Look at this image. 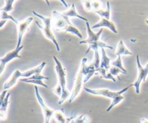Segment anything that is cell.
<instances>
[{
  "label": "cell",
  "instance_id": "cell-22",
  "mask_svg": "<svg viewBox=\"0 0 148 123\" xmlns=\"http://www.w3.org/2000/svg\"><path fill=\"white\" fill-rule=\"evenodd\" d=\"M96 14L101 16V18H106L110 20V17H111V5H110L109 1H107L106 8L105 10L102 9V10H98V11L95 12Z\"/></svg>",
  "mask_w": 148,
  "mask_h": 123
},
{
  "label": "cell",
  "instance_id": "cell-13",
  "mask_svg": "<svg viewBox=\"0 0 148 123\" xmlns=\"http://www.w3.org/2000/svg\"><path fill=\"white\" fill-rule=\"evenodd\" d=\"M108 27L112 32H114V33H118V30H117L115 24L113 23L111 20H108V19L106 18H101V21L99 23H96L95 25H94L93 26L91 27V28L92 29H96L98 27Z\"/></svg>",
  "mask_w": 148,
  "mask_h": 123
},
{
  "label": "cell",
  "instance_id": "cell-12",
  "mask_svg": "<svg viewBox=\"0 0 148 123\" xmlns=\"http://www.w3.org/2000/svg\"><path fill=\"white\" fill-rule=\"evenodd\" d=\"M86 27H87V31H88V38L85 39V40H82L79 41V43L82 44V43H86V44H90V43H95V42L98 41H100V37H101V35L103 32V28H101L98 33H95L92 31V28H91L89 22H86Z\"/></svg>",
  "mask_w": 148,
  "mask_h": 123
},
{
  "label": "cell",
  "instance_id": "cell-6",
  "mask_svg": "<svg viewBox=\"0 0 148 123\" xmlns=\"http://www.w3.org/2000/svg\"><path fill=\"white\" fill-rule=\"evenodd\" d=\"M136 58H137V69H138V77H137V80L132 84V87L135 88L136 93L139 94L140 93V89L141 82H145L146 79H147V76L148 75V62L146 64L145 66L143 67L140 63V56L137 55Z\"/></svg>",
  "mask_w": 148,
  "mask_h": 123
},
{
  "label": "cell",
  "instance_id": "cell-35",
  "mask_svg": "<svg viewBox=\"0 0 148 123\" xmlns=\"http://www.w3.org/2000/svg\"><path fill=\"white\" fill-rule=\"evenodd\" d=\"M0 62H1V58H0Z\"/></svg>",
  "mask_w": 148,
  "mask_h": 123
},
{
  "label": "cell",
  "instance_id": "cell-14",
  "mask_svg": "<svg viewBox=\"0 0 148 123\" xmlns=\"http://www.w3.org/2000/svg\"><path fill=\"white\" fill-rule=\"evenodd\" d=\"M21 72L19 69H16L14 70V72L12 74L11 76L8 78L7 81L4 82V86H3V88L4 90H8L10 88H11L12 87L14 86V85L16 84L17 82V80L19 79V78L21 77Z\"/></svg>",
  "mask_w": 148,
  "mask_h": 123
},
{
  "label": "cell",
  "instance_id": "cell-20",
  "mask_svg": "<svg viewBox=\"0 0 148 123\" xmlns=\"http://www.w3.org/2000/svg\"><path fill=\"white\" fill-rule=\"evenodd\" d=\"M101 53H102V58H101V67L104 68L106 69V71H109L110 67H111V59L109 57H108L106 54V52L105 49H101Z\"/></svg>",
  "mask_w": 148,
  "mask_h": 123
},
{
  "label": "cell",
  "instance_id": "cell-27",
  "mask_svg": "<svg viewBox=\"0 0 148 123\" xmlns=\"http://www.w3.org/2000/svg\"><path fill=\"white\" fill-rule=\"evenodd\" d=\"M11 20L12 21L14 22L16 25H17L19 23V21L17 20V19H15L14 17H12V15L9 14L8 13L6 12L2 11V10H0V20Z\"/></svg>",
  "mask_w": 148,
  "mask_h": 123
},
{
  "label": "cell",
  "instance_id": "cell-28",
  "mask_svg": "<svg viewBox=\"0 0 148 123\" xmlns=\"http://www.w3.org/2000/svg\"><path fill=\"white\" fill-rule=\"evenodd\" d=\"M14 2V0H6V1H4V3H5L4 6L3 7H1V8H0V10L8 13L9 12L12 11L13 10L12 5Z\"/></svg>",
  "mask_w": 148,
  "mask_h": 123
},
{
  "label": "cell",
  "instance_id": "cell-3",
  "mask_svg": "<svg viewBox=\"0 0 148 123\" xmlns=\"http://www.w3.org/2000/svg\"><path fill=\"white\" fill-rule=\"evenodd\" d=\"M53 59L54 60L55 64V69H56V75L58 76V79H59V83L60 84V85L62 86V97L59 99L58 104L59 105H62L69 96H70V92L69 91V90L66 88V71H65V68L64 67V66L62 65V64L61 63L60 61L57 59V57L55 56H53Z\"/></svg>",
  "mask_w": 148,
  "mask_h": 123
},
{
  "label": "cell",
  "instance_id": "cell-33",
  "mask_svg": "<svg viewBox=\"0 0 148 123\" xmlns=\"http://www.w3.org/2000/svg\"><path fill=\"white\" fill-rule=\"evenodd\" d=\"M72 119V117H69V118H67V121H66V123H69V121H70Z\"/></svg>",
  "mask_w": 148,
  "mask_h": 123
},
{
  "label": "cell",
  "instance_id": "cell-2",
  "mask_svg": "<svg viewBox=\"0 0 148 123\" xmlns=\"http://www.w3.org/2000/svg\"><path fill=\"white\" fill-rule=\"evenodd\" d=\"M131 87H132V84H130V85H128V86L119 91H112L109 89H107V88H95V89H93V88H86V87L84 88V90L87 93L93 94V95L103 96L107 97V98H111L112 101H111L110 106L106 109L107 112H109L115 106H116L117 104H119L121 101L124 99V97L123 96L122 94L125 93Z\"/></svg>",
  "mask_w": 148,
  "mask_h": 123
},
{
  "label": "cell",
  "instance_id": "cell-18",
  "mask_svg": "<svg viewBox=\"0 0 148 123\" xmlns=\"http://www.w3.org/2000/svg\"><path fill=\"white\" fill-rule=\"evenodd\" d=\"M115 55L116 56H121V55H133V53L130 52V51L126 47V46L124 43V41H123L122 40H121L119 41V42L118 43Z\"/></svg>",
  "mask_w": 148,
  "mask_h": 123
},
{
  "label": "cell",
  "instance_id": "cell-31",
  "mask_svg": "<svg viewBox=\"0 0 148 123\" xmlns=\"http://www.w3.org/2000/svg\"><path fill=\"white\" fill-rule=\"evenodd\" d=\"M7 22V20H0V28L2 27L4 25L6 24V23Z\"/></svg>",
  "mask_w": 148,
  "mask_h": 123
},
{
  "label": "cell",
  "instance_id": "cell-17",
  "mask_svg": "<svg viewBox=\"0 0 148 123\" xmlns=\"http://www.w3.org/2000/svg\"><path fill=\"white\" fill-rule=\"evenodd\" d=\"M62 13H63L65 16H66V17H77V18H79V19H81V20H84V21L88 22V20L86 18V17H84L83 16L80 15V14H79L77 12L76 9H75V4H72V5H71V7H69V8L66 11L63 12Z\"/></svg>",
  "mask_w": 148,
  "mask_h": 123
},
{
  "label": "cell",
  "instance_id": "cell-15",
  "mask_svg": "<svg viewBox=\"0 0 148 123\" xmlns=\"http://www.w3.org/2000/svg\"><path fill=\"white\" fill-rule=\"evenodd\" d=\"M82 2L84 8L87 11L96 12L103 9V4L101 1H82Z\"/></svg>",
  "mask_w": 148,
  "mask_h": 123
},
{
  "label": "cell",
  "instance_id": "cell-5",
  "mask_svg": "<svg viewBox=\"0 0 148 123\" xmlns=\"http://www.w3.org/2000/svg\"><path fill=\"white\" fill-rule=\"evenodd\" d=\"M87 62H88L87 58H82L80 67H79L77 73L76 75V77H75L72 93H71V95L69 96V102L70 104H72L73 101H75V99L79 95V93L81 91V89H82V82H84L83 77L85 75V66L87 65Z\"/></svg>",
  "mask_w": 148,
  "mask_h": 123
},
{
  "label": "cell",
  "instance_id": "cell-30",
  "mask_svg": "<svg viewBox=\"0 0 148 123\" xmlns=\"http://www.w3.org/2000/svg\"><path fill=\"white\" fill-rule=\"evenodd\" d=\"M52 91H53V92L54 93L56 96H58L60 97V98L62 97V86H61L60 84L59 83H58L57 85H56V86L53 88V89H52Z\"/></svg>",
  "mask_w": 148,
  "mask_h": 123
},
{
  "label": "cell",
  "instance_id": "cell-16",
  "mask_svg": "<svg viewBox=\"0 0 148 123\" xmlns=\"http://www.w3.org/2000/svg\"><path fill=\"white\" fill-rule=\"evenodd\" d=\"M46 62H43L41 64L38 65L37 67L32 68V69H27V70L25 71V72H21V77L23 78H30V77L33 76V75H36V74H40L43 68L46 67Z\"/></svg>",
  "mask_w": 148,
  "mask_h": 123
},
{
  "label": "cell",
  "instance_id": "cell-8",
  "mask_svg": "<svg viewBox=\"0 0 148 123\" xmlns=\"http://www.w3.org/2000/svg\"><path fill=\"white\" fill-rule=\"evenodd\" d=\"M35 91H36V98H37L39 104H40V107H41L42 111H43V117H44V123H50L51 119V117H53V113H54L55 110L50 109L49 107H48L46 106V104H45L44 101H43V98L40 96V93L38 91V88L37 86H35Z\"/></svg>",
  "mask_w": 148,
  "mask_h": 123
},
{
  "label": "cell",
  "instance_id": "cell-26",
  "mask_svg": "<svg viewBox=\"0 0 148 123\" xmlns=\"http://www.w3.org/2000/svg\"><path fill=\"white\" fill-rule=\"evenodd\" d=\"M88 122H89V117L86 114H81L76 118L72 117L69 123H88Z\"/></svg>",
  "mask_w": 148,
  "mask_h": 123
},
{
  "label": "cell",
  "instance_id": "cell-1",
  "mask_svg": "<svg viewBox=\"0 0 148 123\" xmlns=\"http://www.w3.org/2000/svg\"><path fill=\"white\" fill-rule=\"evenodd\" d=\"M51 25L56 31L69 32L74 35H76L79 38H82V36L77 28L70 23L69 17L65 16L62 12L53 11L52 12Z\"/></svg>",
  "mask_w": 148,
  "mask_h": 123
},
{
  "label": "cell",
  "instance_id": "cell-11",
  "mask_svg": "<svg viewBox=\"0 0 148 123\" xmlns=\"http://www.w3.org/2000/svg\"><path fill=\"white\" fill-rule=\"evenodd\" d=\"M33 20V18L32 17H29L26 18L25 20H23L21 22H19L17 25V33H18V39H17V47H20L22 46L21 43L23 41V37L25 32L28 29L29 25L31 23V22Z\"/></svg>",
  "mask_w": 148,
  "mask_h": 123
},
{
  "label": "cell",
  "instance_id": "cell-24",
  "mask_svg": "<svg viewBox=\"0 0 148 123\" xmlns=\"http://www.w3.org/2000/svg\"><path fill=\"white\" fill-rule=\"evenodd\" d=\"M20 80L21 82H27V83H32V84H35V85H40V86H43L44 88H48L47 85L43 82L42 80H37V79H30L28 78H23L22 79H20Z\"/></svg>",
  "mask_w": 148,
  "mask_h": 123
},
{
  "label": "cell",
  "instance_id": "cell-34",
  "mask_svg": "<svg viewBox=\"0 0 148 123\" xmlns=\"http://www.w3.org/2000/svg\"><path fill=\"white\" fill-rule=\"evenodd\" d=\"M146 23H147V24L148 25V18L147 19V20H146Z\"/></svg>",
  "mask_w": 148,
  "mask_h": 123
},
{
  "label": "cell",
  "instance_id": "cell-32",
  "mask_svg": "<svg viewBox=\"0 0 148 123\" xmlns=\"http://www.w3.org/2000/svg\"><path fill=\"white\" fill-rule=\"evenodd\" d=\"M141 123H148V120L146 118H142Z\"/></svg>",
  "mask_w": 148,
  "mask_h": 123
},
{
  "label": "cell",
  "instance_id": "cell-10",
  "mask_svg": "<svg viewBox=\"0 0 148 123\" xmlns=\"http://www.w3.org/2000/svg\"><path fill=\"white\" fill-rule=\"evenodd\" d=\"M23 49V46H21L20 47H16L15 49L12 50V52H8L4 57L1 58V62H0V75L4 72L6 65L9 62L12 60L13 59H15V58H21V56L19 55V53H20V52Z\"/></svg>",
  "mask_w": 148,
  "mask_h": 123
},
{
  "label": "cell",
  "instance_id": "cell-7",
  "mask_svg": "<svg viewBox=\"0 0 148 123\" xmlns=\"http://www.w3.org/2000/svg\"><path fill=\"white\" fill-rule=\"evenodd\" d=\"M95 56L94 59L89 65L85 66V78L84 82H86L92 78L94 75L97 74V69L101 66V59L98 50H95Z\"/></svg>",
  "mask_w": 148,
  "mask_h": 123
},
{
  "label": "cell",
  "instance_id": "cell-9",
  "mask_svg": "<svg viewBox=\"0 0 148 123\" xmlns=\"http://www.w3.org/2000/svg\"><path fill=\"white\" fill-rule=\"evenodd\" d=\"M10 93L7 90H4L0 93V120H4L7 119V108L9 104V98Z\"/></svg>",
  "mask_w": 148,
  "mask_h": 123
},
{
  "label": "cell",
  "instance_id": "cell-21",
  "mask_svg": "<svg viewBox=\"0 0 148 123\" xmlns=\"http://www.w3.org/2000/svg\"><path fill=\"white\" fill-rule=\"evenodd\" d=\"M97 74H99V75H101V78H103V79L111 80V81H113V82H116V80L115 77L113 76L109 72L106 70V69H104V68L103 67H101L97 69Z\"/></svg>",
  "mask_w": 148,
  "mask_h": 123
},
{
  "label": "cell",
  "instance_id": "cell-25",
  "mask_svg": "<svg viewBox=\"0 0 148 123\" xmlns=\"http://www.w3.org/2000/svg\"><path fill=\"white\" fill-rule=\"evenodd\" d=\"M111 66H114L118 67L119 69H120L121 71H122L124 74L127 73V70L124 67V66H123L122 65V61H121V56H118L115 60H113L112 62H111Z\"/></svg>",
  "mask_w": 148,
  "mask_h": 123
},
{
  "label": "cell",
  "instance_id": "cell-19",
  "mask_svg": "<svg viewBox=\"0 0 148 123\" xmlns=\"http://www.w3.org/2000/svg\"><path fill=\"white\" fill-rule=\"evenodd\" d=\"M88 45H89V46H88V50L85 52V54H88V52L91 50V49H92V50H94V51L98 50V48H101V49L108 48V49H114V48H113V46H110V45L107 44V43H104L103 41H96V42H95V43H90V44H88Z\"/></svg>",
  "mask_w": 148,
  "mask_h": 123
},
{
  "label": "cell",
  "instance_id": "cell-23",
  "mask_svg": "<svg viewBox=\"0 0 148 123\" xmlns=\"http://www.w3.org/2000/svg\"><path fill=\"white\" fill-rule=\"evenodd\" d=\"M53 117L57 123H66L67 121V118H66L64 112L61 110H55Z\"/></svg>",
  "mask_w": 148,
  "mask_h": 123
},
{
  "label": "cell",
  "instance_id": "cell-29",
  "mask_svg": "<svg viewBox=\"0 0 148 123\" xmlns=\"http://www.w3.org/2000/svg\"><path fill=\"white\" fill-rule=\"evenodd\" d=\"M108 72H109L110 73H111L114 77H116L117 79H119V80H120V78H119V75L120 73H123V72L121 70V69H119L118 67H114V66H111V67H110L109 71H108Z\"/></svg>",
  "mask_w": 148,
  "mask_h": 123
},
{
  "label": "cell",
  "instance_id": "cell-4",
  "mask_svg": "<svg viewBox=\"0 0 148 123\" xmlns=\"http://www.w3.org/2000/svg\"><path fill=\"white\" fill-rule=\"evenodd\" d=\"M33 14H34L35 16L38 17L40 20H41L43 21V25H40L38 22L36 21V25H38V27L42 30L43 32V35H44L45 37L46 38L49 39L50 41H51L53 43V44L55 45L56 46V49L57 50V52H60V47H59V45L58 43L57 40H56V37H55L54 34L53 33L51 30V23H52V19L51 17H44L43 15L42 14H40L39 13H38L36 11H33Z\"/></svg>",
  "mask_w": 148,
  "mask_h": 123
}]
</instances>
